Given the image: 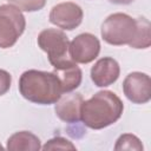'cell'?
Instances as JSON below:
<instances>
[{"label": "cell", "mask_w": 151, "mask_h": 151, "mask_svg": "<svg viewBox=\"0 0 151 151\" xmlns=\"http://www.w3.org/2000/svg\"><path fill=\"white\" fill-rule=\"evenodd\" d=\"M123 111L124 104L116 93L99 91L83 101L80 120L90 129L101 130L114 124L122 117Z\"/></svg>", "instance_id": "cell-1"}, {"label": "cell", "mask_w": 151, "mask_h": 151, "mask_svg": "<svg viewBox=\"0 0 151 151\" xmlns=\"http://www.w3.org/2000/svg\"><path fill=\"white\" fill-rule=\"evenodd\" d=\"M19 92L31 103L51 105L61 97L63 88L54 72L28 70L20 76Z\"/></svg>", "instance_id": "cell-2"}, {"label": "cell", "mask_w": 151, "mask_h": 151, "mask_svg": "<svg viewBox=\"0 0 151 151\" xmlns=\"http://www.w3.org/2000/svg\"><path fill=\"white\" fill-rule=\"evenodd\" d=\"M137 32V21L125 13H113L109 15L100 29L101 38L110 45H130Z\"/></svg>", "instance_id": "cell-3"}, {"label": "cell", "mask_w": 151, "mask_h": 151, "mask_svg": "<svg viewBox=\"0 0 151 151\" xmlns=\"http://www.w3.org/2000/svg\"><path fill=\"white\" fill-rule=\"evenodd\" d=\"M38 46L47 53L50 64L55 68L73 61L68 54V37L60 29L46 28L38 35Z\"/></svg>", "instance_id": "cell-4"}, {"label": "cell", "mask_w": 151, "mask_h": 151, "mask_svg": "<svg viewBox=\"0 0 151 151\" xmlns=\"http://www.w3.org/2000/svg\"><path fill=\"white\" fill-rule=\"evenodd\" d=\"M26 28L22 12L14 5L0 6V48L12 47Z\"/></svg>", "instance_id": "cell-5"}, {"label": "cell", "mask_w": 151, "mask_h": 151, "mask_svg": "<svg viewBox=\"0 0 151 151\" xmlns=\"http://www.w3.org/2000/svg\"><path fill=\"white\" fill-rule=\"evenodd\" d=\"M100 52L99 39L91 33H81L77 35L68 47L70 58L76 64H88L93 61Z\"/></svg>", "instance_id": "cell-6"}, {"label": "cell", "mask_w": 151, "mask_h": 151, "mask_svg": "<svg viewBox=\"0 0 151 151\" xmlns=\"http://www.w3.org/2000/svg\"><path fill=\"white\" fill-rule=\"evenodd\" d=\"M123 91L133 104H146L151 99V79L143 72L129 73L123 81Z\"/></svg>", "instance_id": "cell-7"}, {"label": "cell", "mask_w": 151, "mask_h": 151, "mask_svg": "<svg viewBox=\"0 0 151 151\" xmlns=\"http://www.w3.org/2000/svg\"><path fill=\"white\" fill-rule=\"evenodd\" d=\"M83 9L74 2H60L52 7L50 12V21L57 27L66 31L77 28L83 21Z\"/></svg>", "instance_id": "cell-8"}, {"label": "cell", "mask_w": 151, "mask_h": 151, "mask_svg": "<svg viewBox=\"0 0 151 151\" xmlns=\"http://www.w3.org/2000/svg\"><path fill=\"white\" fill-rule=\"evenodd\" d=\"M120 74V67L116 59L104 57L99 59L91 68V79L98 87H106L117 81Z\"/></svg>", "instance_id": "cell-9"}, {"label": "cell", "mask_w": 151, "mask_h": 151, "mask_svg": "<svg viewBox=\"0 0 151 151\" xmlns=\"http://www.w3.org/2000/svg\"><path fill=\"white\" fill-rule=\"evenodd\" d=\"M84 99L80 93L61 94L55 103V114L59 119L65 123H78L80 122V110Z\"/></svg>", "instance_id": "cell-10"}, {"label": "cell", "mask_w": 151, "mask_h": 151, "mask_svg": "<svg viewBox=\"0 0 151 151\" xmlns=\"http://www.w3.org/2000/svg\"><path fill=\"white\" fill-rule=\"evenodd\" d=\"M53 72L60 80L63 93L72 92L73 90L79 87L83 79V72L74 61H70L63 66L55 67Z\"/></svg>", "instance_id": "cell-11"}, {"label": "cell", "mask_w": 151, "mask_h": 151, "mask_svg": "<svg viewBox=\"0 0 151 151\" xmlns=\"http://www.w3.org/2000/svg\"><path fill=\"white\" fill-rule=\"evenodd\" d=\"M7 150L11 151H38L41 149L40 139L29 131H19L7 139Z\"/></svg>", "instance_id": "cell-12"}, {"label": "cell", "mask_w": 151, "mask_h": 151, "mask_svg": "<svg viewBox=\"0 0 151 151\" xmlns=\"http://www.w3.org/2000/svg\"><path fill=\"white\" fill-rule=\"evenodd\" d=\"M137 32L134 39L130 42L132 48H147L151 45V33H150V21L146 18H137Z\"/></svg>", "instance_id": "cell-13"}, {"label": "cell", "mask_w": 151, "mask_h": 151, "mask_svg": "<svg viewBox=\"0 0 151 151\" xmlns=\"http://www.w3.org/2000/svg\"><path fill=\"white\" fill-rule=\"evenodd\" d=\"M144 149L140 139L131 133H124L119 136L114 144V150H136V151H142Z\"/></svg>", "instance_id": "cell-14"}, {"label": "cell", "mask_w": 151, "mask_h": 151, "mask_svg": "<svg viewBox=\"0 0 151 151\" xmlns=\"http://www.w3.org/2000/svg\"><path fill=\"white\" fill-rule=\"evenodd\" d=\"M8 2L25 12H37L46 5V0H8Z\"/></svg>", "instance_id": "cell-15"}, {"label": "cell", "mask_w": 151, "mask_h": 151, "mask_svg": "<svg viewBox=\"0 0 151 151\" xmlns=\"http://www.w3.org/2000/svg\"><path fill=\"white\" fill-rule=\"evenodd\" d=\"M42 150H76V146L68 139L64 137H54L46 142V144L41 147Z\"/></svg>", "instance_id": "cell-16"}, {"label": "cell", "mask_w": 151, "mask_h": 151, "mask_svg": "<svg viewBox=\"0 0 151 151\" xmlns=\"http://www.w3.org/2000/svg\"><path fill=\"white\" fill-rule=\"evenodd\" d=\"M11 84H12L11 74L7 71L0 68V96H4L9 91Z\"/></svg>", "instance_id": "cell-17"}, {"label": "cell", "mask_w": 151, "mask_h": 151, "mask_svg": "<svg viewBox=\"0 0 151 151\" xmlns=\"http://www.w3.org/2000/svg\"><path fill=\"white\" fill-rule=\"evenodd\" d=\"M109 1L112 4H116V5H129V4L133 2L134 0H109Z\"/></svg>", "instance_id": "cell-18"}, {"label": "cell", "mask_w": 151, "mask_h": 151, "mask_svg": "<svg viewBox=\"0 0 151 151\" xmlns=\"http://www.w3.org/2000/svg\"><path fill=\"white\" fill-rule=\"evenodd\" d=\"M0 150H4V146H2L1 144H0Z\"/></svg>", "instance_id": "cell-19"}]
</instances>
